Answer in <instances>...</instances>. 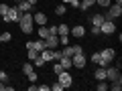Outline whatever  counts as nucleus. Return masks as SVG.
I'll return each instance as SVG.
<instances>
[{
	"instance_id": "nucleus-18",
	"label": "nucleus",
	"mask_w": 122,
	"mask_h": 91,
	"mask_svg": "<svg viewBox=\"0 0 122 91\" xmlns=\"http://www.w3.org/2000/svg\"><path fill=\"white\" fill-rule=\"evenodd\" d=\"M102 22H104V16L102 14H94L92 16V26H100Z\"/></svg>"
},
{
	"instance_id": "nucleus-21",
	"label": "nucleus",
	"mask_w": 122,
	"mask_h": 91,
	"mask_svg": "<svg viewBox=\"0 0 122 91\" xmlns=\"http://www.w3.org/2000/svg\"><path fill=\"white\" fill-rule=\"evenodd\" d=\"M110 87H112L114 91H120V89H122V79H116V81H112V85H110Z\"/></svg>"
},
{
	"instance_id": "nucleus-33",
	"label": "nucleus",
	"mask_w": 122,
	"mask_h": 91,
	"mask_svg": "<svg viewBox=\"0 0 122 91\" xmlns=\"http://www.w3.org/2000/svg\"><path fill=\"white\" fill-rule=\"evenodd\" d=\"M106 89H108V85H106L104 81H100V85H98V91H106Z\"/></svg>"
},
{
	"instance_id": "nucleus-22",
	"label": "nucleus",
	"mask_w": 122,
	"mask_h": 91,
	"mask_svg": "<svg viewBox=\"0 0 122 91\" xmlns=\"http://www.w3.org/2000/svg\"><path fill=\"white\" fill-rule=\"evenodd\" d=\"M30 71H35V67L30 65V63H25V65H22V73H25V75H29Z\"/></svg>"
},
{
	"instance_id": "nucleus-17",
	"label": "nucleus",
	"mask_w": 122,
	"mask_h": 91,
	"mask_svg": "<svg viewBox=\"0 0 122 91\" xmlns=\"http://www.w3.org/2000/svg\"><path fill=\"white\" fill-rule=\"evenodd\" d=\"M96 4V0H79V8L81 10H87L90 6H94Z\"/></svg>"
},
{
	"instance_id": "nucleus-28",
	"label": "nucleus",
	"mask_w": 122,
	"mask_h": 91,
	"mask_svg": "<svg viewBox=\"0 0 122 91\" xmlns=\"http://www.w3.org/2000/svg\"><path fill=\"white\" fill-rule=\"evenodd\" d=\"M51 89H53V91H61V89H65V87L61 85L59 81H57V83H53V87H51Z\"/></svg>"
},
{
	"instance_id": "nucleus-1",
	"label": "nucleus",
	"mask_w": 122,
	"mask_h": 91,
	"mask_svg": "<svg viewBox=\"0 0 122 91\" xmlns=\"http://www.w3.org/2000/svg\"><path fill=\"white\" fill-rule=\"evenodd\" d=\"M18 26H20V30L25 35H30L33 32V16L29 12H22L20 18H18Z\"/></svg>"
},
{
	"instance_id": "nucleus-37",
	"label": "nucleus",
	"mask_w": 122,
	"mask_h": 91,
	"mask_svg": "<svg viewBox=\"0 0 122 91\" xmlns=\"http://www.w3.org/2000/svg\"><path fill=\"white\" fill-rule=\"evenodd\" d=\"M49 32H51V35H57V26H55V24L49 26Z\"/></svg>"
},
{
	"instance_id": "nucleus-5",
	"label": "nucleus",
	"mask_w": 122,
	"mask_h": 91,
	"mask_svg": "<svg viewBox=\"0 0 122 91\" xmlns=\"http://www.w3.org/2000/svg\"><path fill=\"white\" fill-rule=\"evenodd\" d=\"M71 65L77 67V69H83L86 67V57H83V53H77V55L71 57Z\"/></svg>"
},
{
	"instance_id": "nucleus-9",
	"label": "nucleus",
	"mask_w": 122,
	"mask_h": 91,
	"mask_svg": "<svg viewBox=\"0 0 122 91\" xmlns=\"http://www.w3.org/2000/svg\"><path fill=\"white\" fill-rule=\"evenodd\" d=\"M16 8H18V12H30V8H33V4H29L26 0H18V4H16Z\"/></svg>"
},
{
	"instance_id": "nucleus-3",
	"label": "nucleus",
	"mask_w": 122,
	"mask_h": 91,
	"mask_svg": "<svg viewBox=\"0 0 122 91\" xmlns=\"http://www.w3.org/2000/svg\"><path fill=\"white\" fill-rule=\"evenodd\" d=\"M2 18H4V22H14V20H18V18H20V12H18L16 6H12V8L8 6V12H6Z\"/></svg>"
},
{
	"instance_id": "nucleus-7",
	"label": "nucleus",
	"mask_w": 122,
	"mask_h": 91,
	"mask_svg": "<svg viewBox=\"0 0 122 91\" xmlns=\"http://www.w3.org/2000/svg\"><path fill=\"white\" fill-rule=\"evenodd\" d=\"M106 79H110V81H116V79H120V73H118L116 67H106Z\"/></svg>"
},
{
	"instance_id": "nucleus-10",
	"label": "nucleus",
	"mask_w": 122,
	"mask_h": 91,
	"mask_svg": "<svg viewBox=\"0 0 122 91\" xmlns=\"http://www.w3.org/2000/svg\"><path fill=\"white\" fill-rule=\"evenodd\" d=\"M71 35L75 36V39H83V36H86V28H83V26H73V28H71Z\"/></svg>"
},
{
	"instance_id": "nucleus-32",
	"label": "nucleus",
	"mask_w": 122,
	"mask_h": 91,
	"mask_svg": "<svg viewBox=\"0 0 122 91\" xmlns=\"http://www.w3.org/2000/svg\"><path fill=\"white\" fill-rule=\"evenodd\" d=\"M29 81H33V83L37 81V73H35V71H30V73H29Z\"/></svg>"
},
{
	"instance_id": "nucleus-29",
	"label": "nucleus",
	"mask_w": 122,
	"mask_h": 91,
	"mask_svg": "<svg viewBox=\"0 0 122 91\" xmlns=\"http://www.w3.org/2000/svg\"><path fill=\"white\" fill-rule=\"evenodd\" d=\"M6 12H8V6H6V4H0V16H4Z\"/></svg>"
},
{
	"instance_id": "nucleus-34",
	"label": "nucleus",
	"mask_w": 122,
	"mask_h": 91,
	"mask_svg": "<svg viewBox=\"0 0 122 91\" xmlns=\"http://www.w3.org/2000/svg\"><path fill=\"white\" fill-rule=\"evenodd\" d=\"M92 35H102V32H100V26H92Z\"/></svg>"
},
{
	"instance_id": "nucleus-25",
	"label": "nucleus",
	"mask_w": 122,
	"mask_h": 91,
	"mask_svg": "<svg viewBox=\"0 0 122 91\" xmlns=\"http://www.w3.org/2000/svg\"><path fill=\"white\" fill-rule=\"evenodd\" d=\"M37 55H39V53H37L35 49H30V51H29V55H26V57H29V61H30V63H33V61L37 59Z\"/></svg>"
},
{
	"instance_id": "nucleus-23",
	"label": "nucleus",
	"mask_w": 122,
	"mask_h": 91,
	"mask_svg": "<svg viewBox=\"0 0 122 91\" xmlns=\"http://www.w3.org/2000/svg\"><path fill=\"white\" fill-rule=\"evenodd\" d=\"M92 63H96V65H102V57H100V53H94V55H92Z\"/></svg>"
},
{
	"instance_id": "nucleus-27",
	"label": "nucleus",
	"mask_w": 122,
	"mask_h": 91,
	"mask_svg": "<svg viewBox=\"0 0 122 91\" xmlns=\"http://www.w3.org/2000/svg\"><path fill=\"white\" fill-rule=\"evenodd\" d=\"M33 63H35L37 67H43V65H45V61H43V57H41V55H37V59L33 61Z\"/></svg>"
},
{
	"instance_id": "nucleus-39",
	"label": "nucleus",
	"mask_w": 122,
	"mask_h": 91,
	"mask_svg": "<svg viewBox=\"0 0 122 91\" xmlns=\"http://www.w3.org/2000/svg\"><path fill=\"white\" fill-rule=\"evenodd\" d=\"M69 6H75V8H77V6H79V0H71V2H69Z\"/></svg>"
},
{
	"instance_id": "nucleus-31",
	"label": "nucleus",
	"mask_w": 122,
	"mask_h": 91,
	"mask_svg": "<svg viewBox=\"0 0 122 91\" xmlns=\"http://www.w3.org/2000/svg\"><path fill=\"white\" fill-rule=\"evenodd\" d=\"M61 57H63V55H61L59 51H55V49H53V61H59Z\"/></svg>"
},
{
	"instance_id": "nucleus-38",
	"label": "nucleus",
	"mask_w": 122,
	"mask_h": 91,
	"mask_svg": "<svg viewBox=\"0 0 122 91\" xmlns=\"http://www.w3.org/2000/svg\"><path fill=\"white\" fill-rule=\"evenodd\" d=\"M6 79H8V75H6V73H2V71H0V81H6Z\"/></svg>"
},
{
	"instance_id": "nucleus-14",
	"label": "nucleus",
	"mask_w": 122,
	"mask_h": 91,
	"mask_svg": "<svg viewBox=\"0 0 122 91\" xmlns=\"http://www.w3.org/2000/svg\"><path fill=\"white\" fill-rule=\"evenodd\" d=\"M94 77H96L98 81H106V67H100V69H96Z\"/></svg>"
},
{
	"instance_id": "nucleus-2",
	"label": "nucleus",
	"mask_w": 122,
	"mask_h": 91,
	"mask_svg": "<svg viewBox=\"0 0 122 91\" xmlns=\"http://www.w3.org/2000/svg\"><path fill=\"white\" fill-rule=\"evenodd\" d=\"M100 57H102V65L100 67H108L116 59V51L114 49H104V51H100Z\"/></svg>"
},
{
	"instance_id": "nucleus-43",
	"label": "nucleus",
	"mask_w": 122,
	"mask_h": 91,
	"mask_svg": "<svg viewBox=\"0 0 122 91\" xmlns=\"http://www.w3.org/2000/svg\"><path fill=\"white\" fill-rule=\"evenodd\" d=\"M63 2H71V0H63Z\"/></svg>"
},
{
	"instance_id": "nucleus-42",
	"label": "nucleus",
	"mask_w": 122,
	"mask_h": 91,
	"mask_svg": "<svg viewBox=\"0 0 122 91\" xmlns=\"http://www.w3.org/2000/svg\"><path fill=\"white\" fill-rule=\"evenodd\" d=\"M0 43H2V35H0Z\"/></svg>"
},
{
	"instance_id": "nucleus-16",
	"label": "nucleus",
	"mask_w": 122,
	"mask_h": 91,
	"mask_svg": "<svg viewBox=\"0 0 122 91\" xmlns=\"http://www.w3.org/2000/svg\"><path fill=\"white\" fill-rule=\"evenodd\" d=\"M57 35H59V36H67V35H69V26H67V24H59V26H57Z\"/></svg>"
},
{
	"instance_id": "nucleus-26",
	"label": "nucleus",
	"mask_w": 122,
	"mask_h": 91,
	"mask_svg": "<svg viewBox=\"0 0 122 91\" xmlns=\"http://www.w3.org/2000/svg\"><path fill=\"white\" fill-rule=\"evenodd\" d=\"M61 71H65L63 67H61V63H55V65H53V73H55V75H59Z\"/></svg>"
},
{
	"instance_id": "nucleus-6",
	"label": "nucleus",
	"mask_w": 122,
	"mask_h": 91,
	"mask_svg": "<svg viewBox=\"0 0 122 91\" xmlns=\"http://www.w3.org/2000/svg\"><path fill=\"white\" fill-rule=\"evenodd\" d=\"M57 77H59V83H61L63 87H69L71 83H73V77L69 75V71H61V73L57 75Z\"/></svg>"
},
{
	"instance_id": "nucleus-30",
	"label": "nucleus",
	"mask_w": 122,
	"mask_h": 91,
	"mask_svg": "<svg viewBox=\"0 0 122 91\" xmlns=\"http://www.w3.org/2000/svg\"><path fill=\"white\" fill-rule=\"evenodd\" d=\"M10 39H12V35H10V32H4V35H2V43H8Z\"/></svg>"
},
{
	"instance_id": "nucleus-41",
	"label": "nucleus",
	"mask_w": 122,
	"mask_h": 91,
	"mask_svg": "<svg viewBox=\"0 0 122 91\" xmlns=\"http://www.w3.org/2000/svg\"><path fill=\"white\" fill-rule=\"evenodd\" d=\"M26 2H29V4H37V0H26Z\"/></svg>"
},
{
	"instance_id": "nucleus-40",
	"label": "nucleus",
	"mask_w": 122,
	"mask_h": 91,
	"mask_svg": "<svg viewBox=\"0 0 122 91\" xmlns=\"http://www.w3.org/2000/svg\"><path fill=\"white\" fill-rule=\"evenodd\" d=\"M6 89V85H4V81H0V91H4Z\"/></svg>"
},
{
	"instance_id": "nucleus-15",
	"label": "nucleus",
	"mask_w": 122,
	"mask_h": 91,
	"mask_svg": "<svg viewBox=\"0 0 122 91\" xmlns=\"http://www.w3.org/2000/svg\"><path fill=\"white\" fill-rule=\"evenodd\" d=\"M59 63H61V67H63L65 71L73 67V65H71V57H61V59H59Z\"/></svg>"
},
{
	"instance_id": "nucleus-19",
	"label": "nucleus",
	"mask_w": 122,
	"mask_h": 91,
	"mask_svg": "<svg viewBox=\"0 0 122 91\" xmlns=\"http://www.w3.org/2000/svg\"><path fill=\"white\" fill-rule=\"evenodd\" d=\"M39 36H41V39H47V36H51V32H49V26H41V28H39Z\"/></svg>"
},
{
	"instance_id": "nucleus-4",
	"label": "nucleus",
	"mask_w": 122,
	"mask_h": 91,
	"mask_svg": "<svg viewBox=\"0 0 122 91\" xmlns=\"http://www.w3.org/2000/svg\"><path fill=\"white\" fill-rule=\"evenodd\" d=\"M114 30H116L114 20H104V22L100 24V32H102V35H112Z\"/></svg>"
},
{
	"instance_id": "nucleus-36",
	"label": "nucleus",
	"mask_w": 122,
	"mask_h": 91,
	"mask_svg": "<svg viewBox=\"0 0 122 91\" xmlns=\"http://www.w3.org/2000/svg\"><path fill=\"white\" fill-rule=\"evenodd\" d=\"M37 89H39V91H49V89H51V87H49V85H39V87H37Z\"/></svg>"
},
{
	"instance_id": "nucleus-35",
	"label": "nucleus",
	"mask_w": 122,
	"mask_h": 91,
	"mask_svg": "<svg viewBox=\"0 0 122 91\" xmlns=\"http://www.w3.org/2000/svg\"><path fill=\"white\" fill-rule=\"evenodd\" d=\"M59 43L61 45H69V39H67V36H59Z\"/></svg>"
},
{
	"instance_id": "nucleus-12",
	"label": "nucleus",
	"mask_w": 122,
	"mask_h": 91,
	"mask_svg": "<svg viewBox=\"0 0 122 91\" xmlns=\"http://www.w3.org/2000/svg\"><path fill=\"white\" fill-rule=\"evenodd\" d=\"M41 57H43V61L47 63V61H53V49H43V51L39 53Z\"/></svg>"
},
{
	"instance_id": "nucleus-24",
	"label": "nucleus",
	"mask_w": 122,
	"mask_h": 91,
	"mask_svg": "<svg viewBox=\"0 0 122 91\" xmlns=\"http://www.w3.org/2000/svg\"><path fill=\"white\" fill-rule=\"evenodd\" d=\"M96 4H98V6H102V8H108L112 2H110V0H96Z\"/></svg>"
},
{
	"instance_id": "nucleus-8",
	"label": "nucleus",
	"mask_w": 122,
	"mask_h": 91,
	"mask_svg": "<svg viewBox=\"0 0 122 91\" xmlns=\"http://www.w3.org/2000/svg\"><path fill=\"white\" fill-rule=\"evenodd\" d=\"M57 45H59V36H57V35H51V36L45 39V47H47V49H55Z\"/></svg>"
},
{
	"instance_id": "nucleus-20",
	"label": "nucleus",
	"mask_w": 122,
	"mask_h": 91,
	"mask_svg": "<svg viewBox=\"0 0 122 91\" xmlns=\"http://www.w3.org/2000/svg\"><path fill=\"white\" fill-rule=\"evenodd\" d=\"M65 4H59V6H55V14L57 16H63V14H65Z\"/></svg>"
},
{
	"instance_id": "nucleus-11",
	"label": "nucleus",
	"mask_w": 122,
	"mask_h": 91,
	"mask_svg": "<svg viewBox=\"0 0 122 91\" xmlns=\"http://www.w3.org/2000/svg\"><path fill=\"white\" fill-rule=\"evenodd\" d=\"M33 22H37L39 26H43V24H47V16H45L43 12H37L35 16H33Z\"/></svg>"
},
{
	"instance_id": "nucleus-13",
	"label": "nucleus",
	"mask_w": 122,
	"mask_h": 91,
	"mask_svg": "<svg viewBox=\"0 0 122 91\" xmlns=\"http://www.w3.org/2000/svg\"><path fill=\"white\" fill-rule=\"evenodd\" d=\"M33 47H35L37 53H41L43 49H47V47H45V39H37V41H33Z\"/></svg>"
}]
</instances>
